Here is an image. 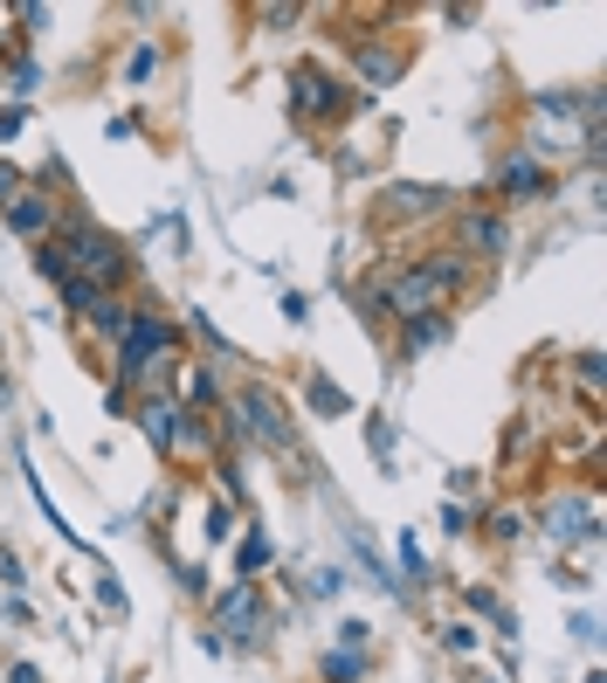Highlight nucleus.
Masks as SVG:
<instances>
[{"mask_svg":"<svg viewBox=\"0 0 607 683\" xmlns=\"http://www.w3.org/2000/svg\"><path fill=\"white\" fill-rule=\"evenodd\" d=\"M56 249H63V262H69V277H84L90 291L111 297V283H124V249H118L104 228H90V221H63Z\"/></svg>","mask_w":607,"mask_h":683,"instance_id":"1","label":"nucleus"},{"mask_svg":"<svg viewBox=\"0 0 607 683\" xmlns=\"http://www.w3.org/2000/svg\"><path fill=\"white\" fill-rule=\"evenodd\" d=\"M242 408H249V429H256L262 449H270V456H297V429H290V408L277 401V393H262V387H256ZM297 463H304V456H297Z\"/></svg>","mask_w":607,"mask_h":683,"instance_id":"2","label":"nucleus"},{"mask_svg":"<svg viewBox=\"0 0 607 683\" xmlns=\"http://www.w3.org/2000/svg\"><path fill=\"white\" fill-rule=\"evenodd\" d=\"M290 111H297V118H338L346 97H338V84L318 63H297V69H290Z\"/></svg>","mask_w":607,"mask_h":683,"instance_id":"3","label":"nucleus"},{"mask_svg":"<svg viewBox=\"0 0 607 683\" xmlns=\"http://www.w3.org/2000/svg\"><path fill=\"white\" fill-rule=\"evenodd\" d=\"M456 242L469 249V256H484V262H497L511 249V228H505V215H484V207H469V215L456 221Z\"/></svg>","mask_w":607,"mask_h":683,"instance_id":"4","label":"nucleus"},{"mask_svg":"<svg viewBox=\"0 0 607 683\" xmlns=\"http://www.w3.org/2000/svg\"><path fill=\"white\" fill-rule=\"evenodd\" d=\"M215 615H221V628H228L235 642H256V628H262V600H256V587H249V581H235V587L221 594V608H215Z\"/></svg>","mask_w":607,"mask_h":683,"instance_id":"5","label":"nucleus"},{"mask_svg":"<svg viewBox=\"0 0 607 683\" xmlns=\"http://www.w3.org/2000/svg\"><path fill=\"white\" fill-rule=\"evenodd\" d=\"M145 422H152V435H160V449H200V422H194V414L187 408H166V401H152L145 408Z\"/></svg>","mask_w":607,"mask_h":683,"instance_id":"6","label":"nucleus"},{"mask_svg":"<svg viewBox=\"0 0 607 683\" xmlns=\"http://www.w3.org/2000/svg\"><path fill=\"white\" fill-rule=\"evenodd\" d=\"M497 194H511V200H539V194H545V166L532 160V152H511V160L497 166Z\"/></svg>","mask_w":607,"mask_h":683,"instance_id":"7","label":"nucleus"},{"mask_svg":"<svg viewBox=\"0 0 607 683\" xmlns=\"http://www.w3.org/2000/svg\"><path fill=\"white\" fill-rule=\"evenodd\" d=\"M442 338H448V318H442V311H421V318H408L401 346H408V353H429V346H442Z\"/></svg>","mask_w":607,"mask_h":683,"instance_id":"8","label":"nucleus"},{"mask_svg":"<svg viewBox=\"0 0 607 683\" xmlns=\"http://www.w3.org/2000/svg\"><path fill=\"white\" fill-rule=\"evenodd\" d=\"M387 207H393V215H429V207H448V194L442 187H393Z\"/></svg>","mask_w":607,"mask_h":683,"instance_id":"9","label":"nucleus"},{"mask_svg":"<svg viewBox=\"0 0 607 683\" xmlns=\"http://www.w3.org/2000/svg\"><path fill=\"white\" fill-rule=\"evenodd\" d=\"M84 318H90V332H97V338H124L131 311H124V304H111V297H97V304L84 311Z\"/></svg>","mask_w":607,"mask_h":683,"instance_id":"10","label":"nucleus"},{"mask_svg":"<svg viewBox=\"0 0 607 683\" xmlns=\"http://www.w3.org/2000/svg\"><path fill=\"white\" fill-rule=\"evenodd\" d=\"M8 228H14V235H42V228H48V200L21 194V200L8 207Z\"/></svg>","mask_w":607,"mask_h":683,"instance_id":"11","label":"nucleus"},{"mask_svg":"<svg viewBox=\"0 0 607 683\" xmlns=\"http://www.w3.org/2000/svg\"><path fill=\"white\" fill-rule=\"evenodd\" d=\"M359 69H366V84H393V76H401V56H393V48H359Z\"/></svg>","mask_w":607,"mask_h":683,"instance_id":"12","label":"nucleus"},{"mask_svg":"<svg viewBox=\"0 0 607 683\" xmlns=\"http://www.w3.org/2000/svg\"><path fill=\"white\" fill-rule=\"evenodd\" d=\"M359 676H366V655L353 642H346V655H338V649L325 655V683H359Z\"/></svg>","mask_w":607,"mask_h":683,"instance_id":"13","label":"nucleus"},{"mask_svg":"<svg viewBox=\"0 0 607 683\" xmlns=\"http://www.w3.org/2000/svg\"><path fill=\"white\" fill-rule=\"evenodd\" d=\"M311 408H318V414H353V401H346L325 373H311Z\"/></svg>","mask_w":607,"mask_h":683,"instance_id":"14","label":"nucleus"},{"mask_svg":"<svg viewBox=\"0 0 607 683\" xmlns=\"http://www.w3.org/2000/svg\"><path fill=\"white\" fill-rule=\"evenodd\" d=\"M35 270H42L48 283H63V277H69V262H63V249H56V242H42V249H35Z\"/></svg>","mask_w":607,"mask_h":683,"instance_id":"15","label":"nucleus"},{"mask_svg":"<svg viewBox=\"0 0 607 683\" xmlns=\"http://www.w3.org/2000/svg\"><path fill=\"white\" fill-rule=\"evenodd\" d=\"M366 442H373V456H380V469H393V435H387V422H366Z\"/></svg>","mask_w":607,"mask_h":683,"instance_id":"16","label":"nucleus"},{"mask_svg":"<svg viewBox=\"0 0 607 683\" xmlns=\"http://www.w3.org/2000/svg\"><path fill=\"white\" fill-rule=\"evenodd\" d=\"M579 387H587V408H594V393H600V353H579Z\"/></svg>","mask_w":607,"mask_h":683,"instance_id":"17","label":"nucleus"},{"mask_svg":"<svg viewBox=\"0 0 607 683\" xmlns=\"http://www.w3.org/2000/svg\"><path fill=\"white\" fill-rule=\"evenodd\" d=\"M518 532H524V518H518V511H490V539H505V545H511Z\"/></svg>","mask_w":607,"mask_h":683,"instance_id":"18","label":"nucleus"},{"mask_svg":"<svg viewBox=\"0 0 607 683\" xmlns=\"http://www.w3.org/2000/svg\"><path fill=\"white\" fill-rule=\"evenodd\" d=\"M262 566H270V539H249V545H242V581H249V573H262Z\"/></svg>","mask_w":607,"mask_h":683,"instance_id":"19","label":"nucleus"},{"mask_svg":"<svg viewBox=\"0 0 607 683\" xmlns=\"http://www.w3.org/2000/svg\"><path fill=\"white\" fill-rule=\"evenodd\" d=\"M14 200H21V173L0 166V207H14Z\"/></svg>","mask_w":607,"mask_h":683,"instance_id":"20","label":"nucleus"},{"mask_svg":"<svg viewBox=\"0 0 607 683\" xmlns=\"http://www.w3.org/2000/svg\"><path fill=\"white\" fill-rule=\"evenodd\" d=\"M0 581H8V587H14V581H21V560H14V553H8V545H0Z\"/></svg>","mask_w":607,"mask_h":683,"instance_id":"21","label":"nucleus"},{"mask_svg":"<svg viewBox=\"0 0 607 683\" xmlns=\"http://www.w3.org/2000/svg\"><path fill=\"white\" fill-rule=\"evenodd\" d=\"M14 131H21V111H0V145H8Z\"/></svg>","mask_w":607,"mask_h":683,"instance_id":"22","label":"nucleus"},{"mask_svg":"<svg viewBox=\"0 0 607 683\" xmlns=\"http://www.w3.org/2000/svg\"><path fill=\"white\" fill-rule=\"evenodd\" d=\"M8 683H42V670H35V663H14V676H8Z\"/></svg>","mask_w":607,"mask_h":683,"instance_id":"23","label":"nucleus"}]
</instances>
